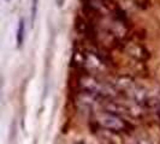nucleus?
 I'll list each match as a JSON object with an SVG mask.
<instances>
[{
	"instance_id": "obj_3",
	"label": "nucleus",
	"mask_w": 160,
	"mask_h": 144,
	"mask_svg": "<svg viewBox=\"0 0 160 144\" xmlns=\"http://www.w3.org/2000/svg\"><path fill=\"white\" fill-rule=\"evenodd\" d=\"M38 5H39V0H32V25L35 23V18H36V13H38Z\"/></svg>"
},
{
	"instance_id": "obj_2",
	"label": "nucleus",
	"mask_w": 160,
	"mask_h": 144,
	"mask_svg": "<svg viewBox=\"0 0 160 144\" xmlns=\"http://www.w3.org/2000/svg\"><path fill=\"white\" fill-rule=\"evenodd\" d=\"M24 36H25V21H24V18H21L19 22H18V26H17V32H16L17 48H21L23 46Z\"/></svg>"
},
{
	"instance_id": "obj_1",
	"label": "nucleus",
	"mask_w": 160,
	"mask_h": 144,
	"mask_svg": "<svg viewBox=\"0 0 160 144\" xmlns=\"http://www.w3.org/2000/svg\"><path fill=\"white\" fill-rule=\"evenodd\" d=\"M102 125L105 127L111 128L112 131H123V128L125 127L124 122L114 117H107L106 119L102 120Z\"/></svg>"
},
{
	"instance_id": "obj_5",
	"label": "nucleus",
	"mask_w": 160,
	"mask_h": 144,
	"mask_svg": "<svg viewBox=\"0 0 160 144\" xmlns=\"http://www.w3.org/2000/svg\"><path fill=\"white\" fill-rule=\"evenodd\" d=\"M77 144H84V143H82V142H80V143H77Z\"/></svg>"
},
{
	"instance_id": "obj_4",
	"label": "nucleus",
	"mask_w": 160,
	"mask_h": 144,
	"mask_svg": "<svg viewBox=\"0 0 160 144\" xmlns=\"http://www.w3.org/2000/svg\"><path fill=\"white\" fill-rule=\"evenodd\" d=\"M64 1H65V0H57L58 6H59V7H62V6H63V4H64Z\"/></svg>"
},
{
	"instance_id": "obj_6",
	"label": "nucleus",
	"mask_w": 160,
	"mask_h": 144,
	"mask_svg": "<svg viewBox=\"0 0 160 144\" xmlns=\"http://www.w3.org/2000/svg\"><path fill=\"white\" fill-rule=\"evenodd\" d=\"M5 1H10V0H5Z\"/></svg>"
}]
</instances>
